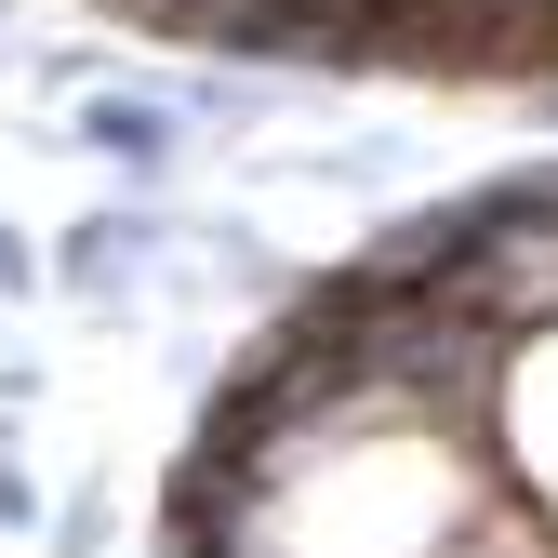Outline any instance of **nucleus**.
I'll return each instance as SVG.
<instances>
[{
  "label": "nucleus",
  "instance_id": "obj_7",
  "mask_svg": "<svg viewBox=\"0 0 558 558\" xmlns=\"http://www.w3.org/2000/svg\"><path fill=\"white\" fill-rule=\"evenodd\" d=\"M0 27H14V0H0Z\"/></svg>",
  "mask_w": 558,
  "mask_h": 558
},
{
  "label": "nucleus",
  "instance_id": "obj_3",
  "mask_svg": "<svg viewBox=\"0 0 558 558\" xmlns=\"http://www.w3.org/2000/svg\"><path fill=\"white\" fill-rule=\"evenodd\" d=\"M493 452H506V478L545 506V532H558V332H532L519 345V373H506V426H493Z\"/></svg>",
  "mask_w": 558,
  "mask_h": 558
},
{
  "label": "nucleus",
  "instance_id": "obj_6",
  "mask_svg": "<svg viewBox=\"0 0 558 558\" xmlns=\"http://www.w3.org/2000/svg\"><path fill=\"white\" fill-rule=\"evenodd\" d=\"M0 532H40V478H27L14 452H0Z\"/></svg>",
  "mask_w": 558,
  "mask_h": 558
},
{
  "label": "nucleus",
  "instance_id": "obj_2",
  "mask_svg": "<svg viewBox=\"0 0 558 558\" xmlns=\"http://www.w3.org/2000/svg\"><path fill=\"white\" fill-rule=\"evenodd\" d=\"M160 253H173V214H160V199H94V214L53 240V293L120 319V306L160 279Z\"/></svg>",
  "mask_w": 558,
  "mask_h": 558
},
{
  "label": "nucleus",
  "instance_id": "obj_5",
  "mask_svg": "<svg viewBox=\"0 0 558 558\" xmlns=\"http://www.w3.org/2000/svg\"><path fill=\"white\" fill-rule=\"evenodd\" d=\"M53 558H107V493H81V506L53 519Z\"/></svg>",
  "mask_w": 558,
  "mask_h": 558
},
{
  "label": "nucleus",
  "instance_id": "obj_4",
  "mask_svg": "<svg viewBox=\"0 0 558 558\" xmlns=\"http://www.w3.org/2000/svg\"><path fill=\"white\" fill-rule=\"evenodd\" d=\"M27 293H53V253H27V227L0 214V319H14Z\"/></svg>",
  "mask_w": 558,
  "mask_h": 558
},
{
  "label": "nucleus",
  "instance_id": "obj_1",
  "mask_svg": "<svg viewBox=\"0 0 558 558\" xmlns=\"http://www.w3.org/2000/svg\"><path fill=\"white\" fill-rule=\"evenodd\" d=\"M66 147L107 160L133 199H173V173H186V147H199V120L173 107V81H81V94H66Z\"/></svg>",
  "mask_w": 558,
  "mask_h": 558
}]
</instances>
